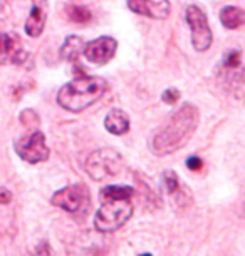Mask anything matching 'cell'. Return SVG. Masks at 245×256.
<instances>
[{
    "label": "cell",
    "mask_w": 245,
    "mask_h": 256,
    "mask_svg": "<svg viewBox=\"0 0 245 256\" xmlns=\"http://www.w3.org/2000/svg\"><path fill=\"white\" fill-rule=\"evenodd\" d=\"M201 166H203V161H201L198 156H191L186 159V168H188L190 171H200Z\"/></svg>",
    "instance_id": "cell-23"
},
{
    "label": "cell",
    "mask_w": 245,
    "mask_h": 256,
    "mask_svg": "<svg viewBox=\"0 0 245 256\" xmlns=\"http://www.w3.org/2000/svg\"><path fill=\"white\" fill-rule=\"evenodd\" d=\"M19 120H21L22 126H26V128H31V126H37V124H39V116L34 112L32 109H26V110H22L21 116H19Z\"/></svg>",
    "instance_id": "cell-20"
},
{
    "label": "cell",
    "mask_w": 245,
    "mask_h": 256,
    "mask_svg": "<svg viewBox=\"0 0 245 256\" xmlns=\"http://www.w3.org/2000/svg\"><path fill=\"white\" fill-rule=\"evenodd\" d=\"M14 148H16L17 156L29 164L44 162L49 158V149L46 146V138L39 131L21 138L19 141H16Z\"/></svg>",
    "instance_id": "cell-7"
},
{
    "label": "cell",
    "mask_w": 245,
    "mask_h": 256,
    "mask_svg": "<svg viewBox=\"0 0 245 256\" xmlns=\"http://www.w3.org/2000/svg\"><path fill=\"white\" fill-rule=\"evenodd\" d=\"M143 256H151V254H143Z\"/></svg>",
    "instance_id": "cell-25"
},
{
    "label": "cell",
    "mask_w": 245,
    "mask_h": 256,
    "mask_svg": "<svg viewBox=\"0 0 245 256\" xmlns=\"http://www.w3.org/2000/svg\"><path fill=\"white\" fill-rule=\"evenodd\" d=\"M86 172L94 181H108L123 171L124 161L121 154L114 149H98L86 159Z\"/></svg>",
    "instance_id": "cell-4"
},
{
    "label": "cell",
    "mask_w": 245,
    "mask_h": 256,
    "mask_svg": "<svg viewBox=\"0 0 245 256\" xmlns=\"http://www.w3.org/2000/svg\"><path fill=\"white\" fill-rule=\"evenodd\" d=\"M128 8L138 16L148 18H158L163 20L170 16V2L161 0V2H151V0H126Z\"/></svg>",
    "instance_id": "cell-10"
},
{
    "label": "cell",
    "mask_w": 245,
    "mask_h": 256,
    "mask_svg": "<svg viewBox=\"0 0 245 256\" xmlns=\"http://www.w3.org/2000/svg\"><path fill=\"white\" fill-rule=\"evenodd\" d=\"M104 128L114 136H123L129 131V118L121 109H113L104 119Z\"/></svg>",
    "instance_id": "cell-13"
},
{
    "label": "cell",
    "mask_w": 245,
    "mask_h": 256,
    "mask_svg": "<svg viewBox=\"0 0 245 256\" xmlns=\"http://www.w3.org/2000/svg\"><path fill=\"white\" fill-rule=\"evenodd\" d=\"M116 49H118V44L113 37H99L84 46L83 54L91 64L104 66L114 57Z\"/></svg>",
    "instance_id": "cell-8"
},
{
    "label": "cell",
    "mask_w": 245,
    "mask_h": 256,
    "mask_svg": "<svg viewBox=\"0 0 245 256\" xmlns=\"http://www.w3.org/2000/svg\"><path fill=\"white\" fill-rule=\"evenodd\" d=\"M163 102H166V104H175L176 100L180 99V92L176 89H166L165 92H163Z\"/></svg>",
    "instance_id": "cell-22"
},
{
    "label": "cell",
    "mask_w": 245,
    "mask_h": 256,
    "mask_svg": "<svg viewBox=\"0 0 245 256\" xmlns=\"http://www.w3.org/2000/svg\"><path fill=\"white\" fill-rule=\"evenodd\" d=\"M163 186H165L166 192L170 198L175 201L176 206H188L190 204V194L186 191V188L181 186L178 176L173 171L163 172Z\"/></svg>",
    "instance_id": "cell-12"
},
{
    "label": "cell",
    "mask_w": 245,
    "mask_h": 256,
    "mask_svg": "<svg viewBox=\"0 0 245 256\" xmlns=\"http://www.w3.org/2000/svg\"><path fill=\"white\" fill-rule=\"evenodd\" d=\"M31 256H54V253H52L49 243H47V241H42L41 244L36 246V250L32 251Z\"/></svg>",
    "instance_id": "cell-21"
},
{
    "label": "cell",
    "mask_w": 245,
    "mask_h": 256,
    "mask_svg": "<svg viewBox=\"0 0 245 256\" xmlns=\"http://www.w3.org/2000/svg\"><path fill=\"white\" fill-rule=\"evenodd\" d=\"M133 216V204L129 200H103V206L96 212L94 228L98 233L108 234L126 224Z\"/></svg>",
    "instance_id": "cell-3"
},
{
    "label": "cell",
    "mask_w": 245,
    "mask_h": 256,
    "mask_svg": "<svg viewBox=\"0 0 245 256\" xmlns=\"http://www.w3.org/2000/svg\"><path fill=\"white\" fill-rule=\"evenodd\" d=\"M200 122L198 109L191 104H183L171 116L170 122L163 131L153 138L151 149L156 156H168L185 148L195 134Z\"/></svg>",
    "instance_id": "cell-1"
},
{
    "label": "cell",
    "mask_w": 245,
    "mask_h": 256,
    "mask_svg": "<svg viewBox=\"0 0 245 256\" xmlns=\"http://www.w3.org/2000/svg\"><path fill=\"white\" fill-rule=\"evenodd\" d=\"M66 16L71 22L74 24H88L91 20V10L84 6H67L66 7Z\"/></svg>",
    "instance_id": "cell-18"
},
{
    "label": "cell",
    "mask_w": 245,
    "mask_h": 256,
    "mask_svg": "<svg viewBox=\"0 0 245 256\" xmlns=\"http://www.w3.org/2000/svg\"><path fill=\"white\" fill-rule=\"evenodd\" d=\"M67 256H103V253H101L99 241L91 234H86L78 240V243L71 246Z\"/></svg>",
    "instance_id": "cell-14"
},
{
    "label": "cell",
    "mask_w": 245,
    "mask_h": 256,
    "mask_svg": "<svg viewBox=\"0 0 245 256\" xmlns=\"http://www.w3.org/2000/svg\"><path fill=\"white\" fill-rule=\"evenodd\" d=\"M134 192L129 186H108L101 191V200H131Z\"/></svg>",
    "instance_id": "cell-17"
},
{
    "label": "cell",
    "mask_w": 245,
    "mask_h": 256,
    "mask_svg": "<svg viewBox=\"0 0 245 256\" xmlns=\"http://www.w3.org/2000/svg\"><path fill=\"white\" fill-rule=\"evenodd\" d=\"M240 59H242V56H240L238 50H230L227 56H225V69L228 70H237L240 67Z\"/></svg>",
    "instance_id": "cell-19"
},
{
    "label": "cell",
    "mask_w": 245,
    "mask_h": 256,
    "mask_svg": "<svg viewBox=\"0 0 245 256\" xmlns=\"http://www.w3.org/2000/svg\"><path fill=\"white\" fill-rule=\"evenodd\" d=\"M12 201V194L9 192L6 188H0V204H9V202Z\"/></svg>",
    "instance_id": "cell-24"
},
{
    "label": "cell",
    "mask_w": 245,
    "mask_h": 256,
    "mask_svg": "<svg viewBox=\"0 0 245 256\" xmlns=\"http://www.w3.org/2000/svg\"><path fill=\"white\" fill-rule=\"evenodd\" d=\"M47 18V0H32V7L24 26V30L29 37H39L46 27Z\"/></svg>",
    "instance_id": "cell-11"
},
{
    "label": "cell",
    "mask_w": 245,
    "mask_h": 256,
    "mask_svg": "<svg viewBox=\"0 0 245 256\" xmlns=\"http://www.w3.org/2000/svg\"><path fill=\"white\" fill-rule=\"evenodd\" d=\"M83 50H84L83 38L78 37V36H71V37H67L64 40V44H62L61 50H59V56H61V59L71 62V60L78 59V56Z\"/></svg>",
    "instance_id": "cell-15"
},
{
    "label": "cell",
    "mask_w": 245,
    "mask_h": 256,
    "mask_svg": "<svg viewBox=\"0 0 245 256\" xmlns=\"http://www.w3.org/2000/svg\"><path fill=\"white\" fill-rule=\"evenodd\" d=\"M220 20L227 28L233 30V28L242 27L245 24V12L238 7H225L220 12Z\"/></svg>",
    "instance_id": "cell-16"
},
{
    "label": "cell",
    "mask_w": 245,
    "mask_h": 256,
    "mask_svg": "<svg viewBox=\"0 0 245 256\" xmlns=\"http://www.w3.org/2000/svg\"><path fill=\"white\" fill-rule=\"evenodd\" d=\"M108 86L101 77H78L73 82H67L57 92V104L69 112H83L94 102L103 98Z\"/></svg>",
    "instance_id": "cell-2"
},
{
    "label": "cell",
    "mask_w": 245,
    "mask_h": 256,
    "mask_svg": "<svg viewBox=\"0 0 245 256\" xmlns=\"http://www.w3.org/2000/svg\"><path fill=\"white\" fill-rule=\"evenodd\" d=\"M185 17L191 28V44H193V49L198 52L208 50L210 46H212L213 36L212 30H210L208 20H206V14L198 6H190L186 8Z\"/></svg>",
    "instance_id": "cell-6"
},
{
    "label": "cell",
    "mask_w": 245,
    "mask_h": 256,
    "mask_svg": "<svg viewBox=\"0 0 245 256\" xmlns=\"http://www.w3.org/2000/svg\"><path fill=\"white\" fill-rule=\"evenodd\" d=\"M52 206L69 212L76 220H84L91 210V194L84 184L62 188L51 198Z\"/></svg>",
    "instance_id": "cell-5"
},
{
    "label": "cell",
    "mask_w": 245,
    "mask_h": 256,
    "mask_svg": "<svg viewBox=\"0 0 245 256\" xmlns=\"http://www.w3.org/2000/svg\"><path fill=\"white\" fill-rule=\"evenodd\" d=\"M27 54L22 50L21 40L16 34L0 32V66L12 62V64H22Z\"/></svg>",
    "instance_id": "cell-9"
}]
</instances>
